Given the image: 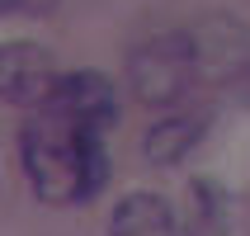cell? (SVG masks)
Segmentation results:
<instances>
[{
    "label": "cell",
    "instance_id": "obj_1",
    "mask_svg": "<svg viewBox=\"0 0 250 236\" xmlns=\"http://www.w3.org/2000/svg\"><path fill=\"white\" fill-rule=\"evenodd\" d=\"M19 161L42 203H81L95 198L109 161H104V132L81 128L71 113L42 104L19 128Z\"/></svg>",
    "mask_w": 250,
    "mask_h": 236
},
{
    "label": "cell",
    "instance_id": "obj_2",
    "mask_svg": "<svg viewBox=\"0 0 250 236\" xmlns=\"http://www.w3.org/2000/svg\"><path fill=\"white\" fill-rule=\"evenodd\" d=\"M198 81H203V66H198V47L189 28L156 33L127 57V85L146 109L170 113L175 104H184L194 95Z\"/></svg>",
    "mask_w": 250,
    "mask_h": 236
},
{
    "label": "cell",
    "instance_id": "obj_3",
    "mask_svg": "<svg viewBox=\"0 0 250 236\" xmlns=\"http://www.w3.org/2000/svg\"><path fill=\"white\" fill-rule=\"evenodd\" d=\"M62 85V71L42 47L33 43H10L0 52V95L5 104H19V109H42L47 99L57 95Z\"/></svg>",
    "mask_w": 250,
    "mask_h": 236
},
{
    "label": "cell",
    "instance_id": "obj_4",
    "mask_svg": "<svg viewBox=\"0 0 250 236\" xmlns=\"http://www.w3.org/2000/svg\"><path fill=\"white\" fill-rule=\"evenodd\" d=\"M194 47H198V66L203 81H236L250 66V28L227 19V14H208L194 28Z\"/></svg>",
    "mask_w": 250,
    "mask_h": 236
},
{
    "label": "cell",
    "instance_id": "obj_5",
    "mask_svg": "<svg viewBox=\"0 0 250 236\" xmlns=\"http://www.w3.org/2000/svg\"><path fill=\"white\" fill-rule=\"evenodd\" d=\"M52 109L71 113L81 128H95V132H109L113 113H118V90L104 71H66L57 95L47 99Z\"/></svg>",
    "mask_w": 250,
    "mask_h": 236
},
{
    "label": "cell",
    "instance_id": "obj_6",
    "mask_svg": "<svg viewBox=\"0 0 250 236\" xmlns=\"http://www.w3.org/2000/svg\"><path fill=\"white\" fill-rule=\"evenodd\" d=\"M203 132H208V118L203 113H161V123L146 128L142 151H146L151 166H175L180 156H189L198 147Z\"/></svg>",
    "mask_w": 250,
    "mask_h": 236
},
{
    "label": "cell",
    "instance_id": "obj_7",
    "mask_svg": "<svg viewBox=\"0 0 250 236\" xmlns=\"http://www.w3.org/2000/svg\"><path fill=\"white\" fill-rule=\"evenodd\" d=\"M109 236H180V222L161 194H127L109 217Z\"/></svg>",
    "mask_w": 250,
    "mask_h": 236
},
{
    "label": "cell",
    "instance_id": "obj_8",
    "mask_svg": "<svg viewBox=\"0 0 250 236\" xmlns=\"http://www.w3.org/2000/svg\"><path fill=\"white\" fill-rule=\"evenodd\" d=\"M227 217H231V203H227V189L217 180H194L189 184V198H184V236H227Z\"/></svg>",
    "mask_w": 250,
    "mask_h": 236
},
{
    "label": "cell",
    "instance_id": "obj_9",
    "mask_svg": "<svg viewBox=\"0 0 250 236\" xmlns=\"http://www.w3.org/2000/svg\"><path fill=\"white\" fill-rule=\"evenodd\" d=\"M0 5H5V14H28V19L57 10V0H0Z\"/></svg>",
    "mask_w": 250,
    "mask_h": 236
},
{
    "label": "cell",
    "instance_id": "obj_10",
    "mask_svg": "<svg viewBox=\"0 0 250 236\" xmlns=\"http://www.w3.org/2000/svg\"><path fill=\"white\" fill-rule=\"evenodd\" d=\"M231 95H236V104H246V109H250V66L231 81Z\"/></svg>",
    "mask_w": 250,
    "mask_h": 236
}]
</instances>
